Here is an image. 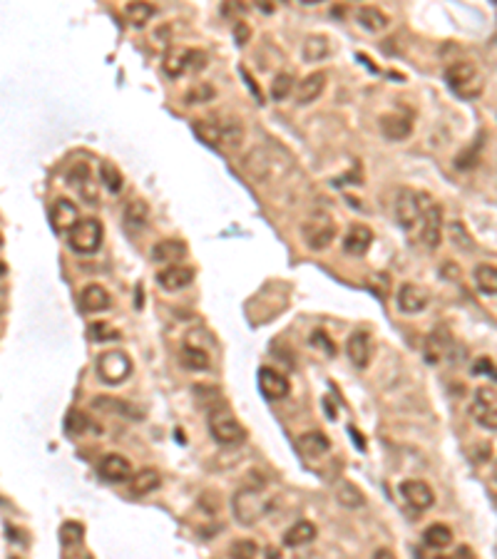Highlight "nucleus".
<instances>
[{
  "label": "nucleus",
  "mask_w": 497,
  "mask_h": 559,
  "mask_svg": "<svg viewBox=\"0 0 497 559\" xmlns=\"http://www.w3.org/2000/svg\"><path fill=\"white\" fill-rule=\"evenodd\" d=\"M326 82H329V75L326 72H311L306 75L304 80L296 85V102L299 105H311L321 97V92L326 90Z\"/></svg>",
  "instance_id": "412c9836"
},
{
  "label": "nucleus",
  "mask_w": 497,
  "mask_h": 559,
  "mask_svg": "<svg viewBox=\"0 0 497 559\" xmlns=\"http://www.w3.org/2000/svg\"><path fill=\"white\" fill-rule=\"evenodd\" d=\"M82 537H85V529L80 522H65L60 527V539L65 544H80Z\"/></svg>",
  "instance_id": "a19ab883"
},
{
  "label": "nucleus",
  "mask_w": 497,
  "mask_h": 559,
  "mask_svg": "<svg viewBox=\"0 0 497 559\" xmlns=\"http://www.w3.org/2000/svg\"><path fill=\"white\" fill-rule=\"evenodd\" d=\"M433 204V199L425 192H418V189H401L396 197V219L403 229H416L421 224L423 214L428 212V207Z\"/></svg>",
  "instance_id": "39448f33"
},
{
  "label": "nucleus",
  "mask_w": 497,
  "mask_h": 559,
  "mask_svg": "<svg viewBox=\"0 0 497 559\" xmlns=\"http://www.w3.org/2000/svg\"><path fill=\"white\" fill-rule=\"evenodd\" d=\"M271 507H274V500L266 495L264 485H251V488L239 490L232 500V512L239 524L259 522L261 517L271 512Z\"/></svg>",
  "instance_id": "f03ea898"
},
{
  "label": "nucleus",
  "mask_w": 497,
  "mask_h": 559,
  "mask_svg": "<svg viewBox=\"0 0 497 559\" xmlns=\"http://www.w3.org/2000/svg\"><path fill=\"white\" fill-rule=\"evenodd\" d=\"M373 244V231L363 224H353L343 234V251L350 256H363Z\"/></svg>",
  "instance_id": "6ab92c4d"
},
{
  "label": "nucleus",
  "mask_w": 497,
  "mask_h": 559,
  "mask_svg": "<svg viewBox=\"0 0 497 559\" xmlns=\"http://www.w3.org/2000/svg\"><path fill=\"white\" fill-rule=\"evenodd\" d=\"M301 52H304V60L319 62L331 52V40L326 35H309L304 40V50Z\"/></svg>",
  "instance_id": "7c9ffc66"
},
{
  "label": "nucleus",
  "mask_w": 497,
  "mask_h": 559,
  "mask_svg": "<svg viewBox=\"0 0 497 559\" xmlns=\"http://www.w3.org/2000/svg\"><path fill=\"white\" fill-rule=\"evenodd\" d=\"M401 497L406 500L408 507H413L416 512H425L435 505V492L428 483L423 480H403L401 488H398Z\"/></svg>",
  "instance_id": "9b49d317"
},
{
  "label": "nucleus",
  "mask_w": 497,
  "mask_h": 559,
  "mask_svg": "<svg viewBox=\"0 0 497 559\" xmlns=\"http://www.w3.org/2000/svg\"><path fill=\"white\" fill-rule=\"evenodd\" d=\"M97 376L107 386H120L132 376V358L125 351H107L97 358Z\"/></svg>",
  "instance_id": "1a4fd4ad"
},
{
  "label": "nucleus",
  "mask_w": 497,
  "mask_h": 559,
  "mask_svg": "<svg viewBox=\"0 0 497 559\" xmlns=\"http://www.w3.org/2000/svg\"><path fill=\"white\" fill-rule=\"evenodd\" d=\"M77 301H80V309L85 311V313H102V311H107L112 304L110 291L100 284L85 286V289L80 291V296H77Z\"/></svg>",
  "instance_id": "a211bd4d"
},
{
  "label": "nucleus",
  "mask_w": 497,
  "mask_h": 559,
  "mask_svg": "<svg viewBox=\"0 0 497 559\" xmlns=\"http://www.w3.org/2000/svg\"><path fill=\"white\" fill-rule=\"evenodd\" d=\"M329 447H331L329 437H326L324 432H319V430L304 432V435L299 437V450L304 455H309V458H319V455H324Z\"/></svg>",
  "instance_id": "cd10ccee"
},
{
  "label": "nucleus",
  "mask_w": 497,
  "mask_h": 559,
  "mask_svg": "<svg viewBox=\"0 0 497 559\" xmlns=\"http://www.w3.org/2000/svg\"><path fill=\"white\" fill-rule=\"evenodd\" d=\"M475 420L480 422L482 427H487V430H497V405L475 413Z\"/></svg>",
  "instance_id": "79ce46f5"
},
{
  "label": "nucleus",
  "mask_w": 497,
  "mask_h": 559,
  "mask_svg": "<svg viewBox=\"0 0 497 559\" xmlns=\"http://www.w3.org/2000/svg\"><path fill=\"white\" fill-rule=\"evenodd\" d=\"M370 333L368 330H353V333L348 335V341H345V356H348V361L353 363L355 368H368L370 363Z\"/></svg>",
  "instance_id": "dca6fc26"
},
{
  "label": "nucleus",
  "mask_w": 497,
  "mask_h": 559,
  "mask_svg": "<svg viewBox=\"0 0 497 559\" xmlns=\"http://www.w3.org/2000/svg\"><path fill=\"white\" fill-rule=\"evenodd\" d=\"M154 13H157V8H154L152 3H142V0L125 6V18H127V23L135 28H144L154 18Z\"/></svg>",
  "instance_id": "c756f323"
},
{
  "label": "nucleus",
  "mask_w": 497,
  "mask_h": 559,
  "mask_svg": "<svg viewBox=\"0 0 497 559\" xmlns=\"http://www.w3.org/2000/svg\"><path fill=\"white\" fill-rule=\"evenodd\" d=\"M472 373H482V376H492L497 381V368L495 363H492V358H477L475 363H472Z\"/></svg>",
  "instance_id": "c03bdc74"
},
{
  "label": "nucleus",
  "mask_w": 497,
  "mask_h": 559,
  "mask_svg": "<svg viewBox=\"0 0 497 559\" xmlns=\"http://www.w3.org/2000/svg\"><path fill=\"white\" fill-rule=\"evenodd\" d=\"M259 388H261V393H264V398H269V400H284V398L289 396V381H286V376H281L276 368H261Z\"/></svg>",
  "instance_id": "f3484780"
},
{
  "label": "nucleus",
  "mask_w": 497,
  "mask_h": 559,
  "mask_svg": "<svg viewBox=\"0 0 497 559\" xmlns=\"http://www.w3.org/2000/svg\"><path fill=\"white\" fill-rule=\"evenodd\" d=\"M100 174H102V182H105V187L110 189L112 194H117L122 189V174H120V169L115 167L112 162H102V167H100Z\"/></svg>",
  "instance_id": "4c0bfd02"
},
{
  "label": "nucleus",
  "mask_w": 497,
  "mask_h": 559,
  "mask_svg": "<svg viewBox=\"0 0 497 559\" xmlns=\"http://www.w3.org/2000/svg\"><path fill=\"white\" fill-rule=\"evenodd\" d=\"M97 473H100V478L107 480V483H130V478H132V465H130V460L125 458V455L110 453L100 460Z\"/></svg>",
  "instance_id": "4468645a"
},
{
  "label": "nucleus",
  "mask_w": 497,
  "mask_h": 559,
  "mask_svg": "<svg viewBox=\"0 0 497 559\" xmlns=\"http://www.w3.org/2000/svg\"><path fill=\"white\" fill-rule=\"evenodd\" d=\"M256 554H259V547L254 539L239 537L229 544V559H256Z\"/></svg>",
  "instance_id": "f704fd0d"
},
{
  "label": "nucleus",
  "mask_w": 497,
  "mask_h": 559,
  "mask_svg": "<svg viewBox=\"0 0 497 559\" xmlns=\"http://www.w3.org/2000/svg\"><path fill=\"white\" fill-rule=\"evenodd\" d=\"M316 534H319L316 524H314V522H309V519H301V522L291 524V527L284 532V547H289V549H299V547H304V544H311V542H314Z\"/></svg>",
  "instance_id": "b1692460"
},
{
  "label": "nucleus",
  "mask_w": 497,
  "mask_h": 559,
  "mask_svg": "<svg viewBox=\"0 0 497 559\" xmlns=\"http://www.w3.org/2000/svg\"><path fill=\"white\" fill-rule=\"evenodd\" d=\"M67 236H70L67 244H70V249L75 251V254L90 256L102 246L105 229H102V221L97 217H85L72 226V231Z\"/></svg>",
  "instance_id": "423d86ee"
},
{
  "label": "nucleus",
  "mask_w": 497,
  "mask_h": 559,
  "mask_svg": "<svg viewBox=\"0 0 497 559\" xmlns=\"http://www.w3.org/2000/svg\"><path fill=\"white\" fill-rule=\"evenodd\" d=\"M87 427H90V420H87L85 413H80V410H70V413H67L65 430L70 432V435H80V432H85Z\"/></svg>",
  "instance_id": "ea45409f"
},
{
  "label": "nucleus",
  "mask_w": 497,
  "mask_h": 559,
  "mask_svg": "<svg viewBox=\"0 0 497 559\" xmlns=\"http://www.w3.org/2000/svg\"><path fill=\"white\" fill-rule=\"evenodd\" d=\"M423 542L433 549H442L452 542V529L447 524H430V527L423 532Z\"/></svg>",
  "instance_id": "473e14b6"
},
{
  "label": "nucleus",
  "mask_w": 497,
  "mask_h": 559,
  "mask_svg": "<svg viewBox=\"0 0 497 559\" xmlns=\"http://www.w3.org/2000/svg\"><path fill=\"white\" fill-rule=\"evenodd\" d=\"M207 341H212V338H209L207 330H202V328L189 330V333L184 335L182 351H179V358H182L184 368H189V371H209L212 356H209Z\"/></svg>",
  "instance_id": "6e6552de"
},
{
  "label": "nucleus",
  "mask_w": 497,
  "mask_h": 559,
  "mask_svg": "<svg viewBox=\"0 0 497 559\" xmlns=\"http://www.w3.org/2000/svg\"><path fill=\"white\" fill-rule=\"evenodd\" d=\"M207 55L202 50H189V47H169L164 55V72L169 77H182L184 72L202 70Z\"/></svg>",
  "instance_id": "9d476101"
},
{
  "label": "nucleus",
  "mask_w": 497,
  "mask_h": 559,
  "mask_svg": "<svg viewBox=\"0 0 497 559\" xmlns=\"http://www.w3.org/2000/svg\"><path fill=\"white\" fill-rule=\"evenodd\" d=\"M294 92V75L291 72H279V75L274 77V82H271V97H274L276 102L286 100V97Z\"/></svg>",
  "instance_id": "c9c22d12"
},
{
  "label": "nucleus",
  "mask_w": 497,
  "mask_h": 559,
  "mask_svg": "<svg viewBox=\"0 0 497 559\" xmlns=\"http://www.w3.org/2000/svg\"><path fill=\"white\" fill-rule=\"evenodd\" d=\"M162 485V478H159L157 470H139V473H135L132 478H130V492L135 495V497H144V495L154 492V490Z\"/></svg>",
  "instance_id": "a878e982"
},
{
  "label": "nucleus",
  "mask_w": 497,
  "mask_h": 559,
  "mask_svg": "<svg viewBox=\"0 0 497 559\" xmlns=\"http://www.w3.org/2000/svg\"><path fill=\"white\" fill-rule=\"evenodd\" d=\"M194 132L214 147H224L229 152L241 147L244 142V125L236 117H212V120H197Z\"/></svg>",
  "instance_id": "f257e3e1"
},
{
  "label": "nucleus",
  "mask_w": 497,
  "mask_h": 559,
  "mask_svg": "<svg viewBox=\"0 0 497 559\" xmlns=\"http://www.w3.org/2000/svg\"><path fill=\"white\" fill-rule=\"evenodd\" d=\"M355 21H358V25L368 33H381L391 25V18L376 6H360L358 11H355Z\"/></svg>",
  "instance_id": "393cba45"
},
{
  "label": "nucleus",
  "mask_w": 497,
  "mask_h": 559,
  "mask_svg": "<svg viewBox=\"0 0 497 559\" xmlns=\"http://www.w3.org/2000/svg\"><path fill=\"white\" fill-rule=\"evenodd\" d=\"M214 95H217V90H214L212 82H194V85L184 92V102H187V105H204V102H209Z\"/></svg>",
  "instance_id": "72a5a7b5"
},
{
  "label": "nucleus",
  "mask_w": 497,
  "mask_h": 559,
  "mask_svg": "<svg viewBox=\"0 0 497 559\" xmlns=\"http://www.w3.org/2000/svg\"><path fill=\"white\" fill-rule=\"evenodd\" d=\"M149 256H152V261H157V264L174 266V261H182L184 256H187V244L179 239H162L152 246Z\"/></svg>",
  "instance_id": "4be33fe9"
},
{
  "label": "nucleus",
  "mask_w": 497,
  "mask_h": 559,
  "mask_svg": "<svg viewBox=\"0 0 497 559\" xmlns=\"http://www.w3.org/2000/svg\"><path fill=\"white\" fill-rule=\"evenodd\" d=\"M87 335H90L92 343H105V341H110V338H120V333H117L110 323H105V321H95V323H90Z\"/></svg>",
  "instance_id": "e433bc0d"
},
{
  "label": "nucleus",
  "mask_w": 497,
  "mask_h": 559,
  "mask_svg": "<svg viewBox=\"0 0 497 559\" xmlns=\"http://www.w3.org/2000/svg\"><path fill=\"white\" fill-rule=\"evenodd\" d=\"M492 405H497V391L495 388H480V391L475 393V403H472V415Z\"/></svg>",
  "instance_id": "58836bf2"
},
{
  "label": "nucleus",
  "mask_w": 497,
  "mask_h": 559,
  "mask_svg": "<svg viewBox=\"0 0 497 559\" xmlns=\"http://www.w3.org/2000/svg\"><path fill=\"white\" fill-rule=\"evenodd\" d=\"M336 231H338V226H336L333 217H329V214H324V212L309 217L304 221V226H301L304 244L309 246L311 251L329 249V246L333 244V239H336Z\"/></svg>",
  "instance_id": "0eeeda50"
},
{
  "label": "nucleus",
  "mask_w": 497,
  "mask_h": 559,
  "mask_svg": "<svg viewBox=\"0 0 497 559\" xmlns=\"http://www.w3.org/2000/svg\"><path fill=\"white\" fill-rule=\"evenodd\" d=\"M428 304H430V294H428V289H423V286L403 284L401 289H398L396 306L401 313L416 316V313H421V311H425Z\"/></svg>",
  "instance_id": "ddd939ff"
},
{
  "label": "nucleus",
  "mask_w": 497,
  "mask_h": 559,
  "mask_svg": "<svg viewBox=\"0 0 497 559\" xmlns=\"http://www.w3.org/2000/svg\"><path fill=\"white\" fill-rule=\"evenodd\" d=\"M378 127H381L383 137L391 139V142H403L413 134V122L403 115H383Z\"/></svg>",
  "instance_id": "5701e85b"
},
{
  "label": "nucleus",
  "mask_w": 497,
  "mask_h": 559,
  "mask_svg": "<svg viewBox=\"0 0 497 559\" xmlns=\"http://www.w3.org/2000/svg\"><path fill=\"white\" fill-rule=\"evenodd\" d=\"M209 432L222 447H239L246 440V430L227 405H219L209 413Z\"/></svg>",
  "instance_id": "20e7f679"
},
{
  "label": "nucleus",
  "mask_w": 497,
  "mask_h": 559,
  "mask_svg": "<svg viewBox=\"0 0 497 559\" xmlns=\"http://www.w3.org/2000/svg\"><path fill=\"white\" fill-rule=\"evenodd\" d=\"M492 475H495V480H497V463H495V470H492Z\"/></svg>",
  "instance_id": "8fccbe9b"
},
{
  "label": "nucleus",
  "mask_w": 497,
  "mask_h": 559,
  "mask_svg": "<svg viewBox=\"0 0 497 559\" xmlns=\"http://www.w3.org/2000/svg\"><path fill=\"white\" fill-rule=\"evenodd\" d=\"M450 559H475V552H472L467 544H460V547L450 554Z\"/></svg>",
  "instance_id": "a18cd8bd"
},
{
  "label": "nucleus",
  "mask_w": 497,
  "mask_h": 559,
  "mask_svg": "<svg viewBox=\"0 0 497 559\" xmlns=\"http://www.w3.org/2000/svg\"><path fill=\"white\" fill-rule=\"evenodd\" d=\"M234 30H236V40H239V45H244V42L248 40V35H251V30H248L246 25H241V23H236V28H234Z\"/></svg>",
  "instance_id": "49530a36"
},
{
  "label": "nucleus",
  "mask_w": 497,
  "mask_h": 559,
  "mask_svg": "<svg viewBox=\"0 0 497 559\" xmlns=\"http://www.w3.org/2000/svg\"><path fill=\"white\" fill-rule=\"evenodd\" d=\"M445 82L457 97L475 100L485 90V77L470 60H455L445 67Z\"/></svg>",
  "instance_id": "7ed1b4c3"
},
{
  "label": "nucleus",
  "mask_w": 497,
  "mask_h": 559,
  "mask_svg": "<svg viewBox=\"0 0 497 559\" xmlns=\"http://www.w3.org/2000/svg\"><path fill=\"white\" fill-rule=\"evenodd\" d=\"M264 557H266V559H279V557H281V554H279V549L269 547V549H266V552H264Z\"/></svg>",
  "instance_id": "09e8293b"
},
{
  "label": "nucleus",
  "mask_w": 497,
  "mask_h": 559,
  "mask_svg": "<svg viewBox=\"0 0 497 559\" xmlns=\"http://www.w3.org/2000/svg\"><path fill=\"white\" fill-rule=\"evenodd\" d=\"M122 219H125V226H127L130 231H139L147 226L149 221V207L147 202H142V199H132V202L125 207V214H122Z\"/></svg>",
  "instance_id": "bb28decb"
},
{
  "label": "nucleus",
  "mask_w": 497,
  "mask_h": 559,
  "mask_svg": "<svg viewBox=\"0 0 497 559\" xmlns=\"http://www.w3.org/2000/svg\"><path fill=\"white\" fill-rule=\"evenodd\" d=\"M421 241H423V246L425 249H430V251H435L438 246H440V241H442V226H445V221H442V209H440V204H435L433 202L430 207H428V212L423 214V219H421Z\"/></svg>",
  "instance_id": "f8f14e48"
},
{
  "label": "nucleus",
  "mask_w": 497,
  "mask_h": 559,
  "mask_svg": "<svg viewBox=\"0 0 497 559\" xmlns=\"http://www.w3.org/2000/svg\"><path fill=\"white\" fill-rule=\"evenodd\" d=\"M373 559H396V554H393L391 549L381 547V549H376V552H373Z\"/></svg>",
  "instance_id": "de8ad7c7"
},
{
  "label": "nucleus",
  "mask_w": 497,
  "mask_h": 559,
  "mask_svg": "<svg viewBox=\"0 0 497 559\" xmlns=\"http://www.w3.org/2000/svg\"><path fill=\"white\" fill-rule=\"evenodd\" d=\"M194 279V271L189 269V266H164L162 271H157V276H154V281H157V286L162 291H169V294H174V291H182L187 289L189 284H192Z\"/></svg>",
  "instance_id": "2eb2a0df"
},
{
  "label": "nucleus",
  "mask_w": 497,
  "mask_h": 559,
  "mask_svg": "<svg viewBox=\"0 0 497 559\" xmlns=\"http://www.w3.org/2000/svg\"><path fill=\"white\" fill-rule=\"evenodd\" d=\"M311 338H314L311 343H314V346H319L324 353H329V356H333V353H336V346H333V341H331V335H326L324 330H316Z\"/></svg>",
  "instance_id": "37998d69"
},
{
  "label": "nucleus",
  "mask_w": 497,
  "mask_h": 559,
  "mask_svg": "<svg viewBox=\"0 0 497 559\" xmlns=\"http://www.w3.org/2000/svg\"><path fill=\"white\" fill-rule=\"evenodd\" d=\"M472 279H475L477 289H480L482 294H487V296H495L497 294V266L480 264L475 269V274H472Z\"/></svg>",
  "instance_id": "2f4dec72"
},
{
  "label": "nucleus",
  "mask_w": 497,
  "mask_h": 559,
  "mask_svg": "<svg viewBox=\"0 0 497 559\" xmlns=\"http://www.w3.org/2000/svg\"><path fill=\"white\" fill-rule=\"evenodd\" d=\"M336 500H338L343 507L358 509L365 505V495L358 490V485L350 483V480H343V483L336 485Z\"/></svg>",
  "instance_id": "c85d7f7f"
},
{
  "label": "nucleus",
  "mask_w": 497,
  "mask_h": 559,
  "mask_svg": "<svg viewBox=\"0 0 497 559\" xmlns=\"http://www.w3.org/2000/svg\"><path fill=\"white\" fill-rule=\"evenodd\" d=\"M50 221L55 226V231H67L70 234L72 226L80 221V214H77V207L70 199H55V204L50 209Z\"/></svg>",
  "instance_id": "aec40b11"
}]
</instances>
